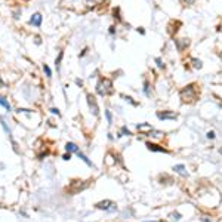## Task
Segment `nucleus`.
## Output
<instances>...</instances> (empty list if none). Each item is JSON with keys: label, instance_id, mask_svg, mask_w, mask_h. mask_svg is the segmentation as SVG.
Instances as JSON below:
<instances>
[{"label": "nucleus", "instance_id": "423d86ee", "mask_svg": "<svg viewBox=\"0 0 222 222\" xmlns=\"http://www.w3.org/2000/svg\"><path fill=\"white\" fill-rule=\"evenodd\" d=\"M65 150L68 151V153H78V147L76 144H73V142H68V144L65 145Z\"/></svg>", "mask_w": 222, "mask_h": 222}, {"label": "nucleus", "instance_id": "a211bd4d", "mask_svg": "<svg viewBox=\"0 0 222 222\" xmlns=\"http://www.w3.org/2000/svg\"><path fill=\"white\" fill-rule=\"evenodd\" d=\"M182 3H184V5H192L194 0H182Z\"/></svg>", "mask_w": 222, "mask_h": 222}, {"label": "nucleus", "instance_id": "6ab92c4d", "mask_svg": "<svg viewBox=\"0 0 222 222\" xmlns=\"http://www.w3.org/2000/svg\"><path fill=\"white\" fill-rule=\"evenodd\" d=\"M121 132L125 133V135H130V132H129V130H127L126 127H123V129H121Z\"/></svg>", "mask_w": 222, "mask_h": 222}, {"label": "nucleus", "instance_id": "f3484780", "mask_svg": "<svg viewBox=\"0 0 222 222\" xmlns=\"http://www.w3.org/2000/svg\"><path fill=\"white\" fill-rule=\"evenodd\" d=\"M62 52H59V56H58V59H56V67H59V62H61V59H62Z\"/></svg>", "mask_w": 222, "mask_h": 222}, {"label": "nucleus", "instance_id": "4468645a", "mask_svg": "<svg viewBox=\"0 0 222 222\" xmlns=\"http://www.w3.org/2000/svg\"><path fill=\"white\" fill-rule=\"evenodd\" d=\"M170 216H172L173 219H176V221H179V219H181V215H179V213H178V212H175V213H172V215H170Z\"/></svg>", "mask_w": 222, "mask_h": 222}, {"label": "nucleus", "instance_id": "f8f14e48", "mask_svg": "<svg viewBox=\"0 0 222 222\" xmlns=\"http://www.w3.org/2000/svg\"><path fill=\"white\" fill-rule=\"evenodd\" d=\"M43 71L46 73V76H48V77H50V76H52V71H50V68H49L48 65H43Z\"/></svg>", "mask_w": 222, "mask_h": 222}, {"label": "nucleus", "instance_id": "6e6552de", "mask_svg": "<svg viewBox=\"0 0 222 222\" xmlns=\"http://www.w3.org/2000/svg\"><path fill=\"white\" fill-rule=\"evenodd\" d=\"M136 129H138L139 132H145V130H150V132H151V130H153V127H151L148 123H142V125H138V126H136Z\"/></svg>", "mask_w": 222, "mask_h": 222}, {"label": "nucleus", "instance_id": "39448f33", "mask_svg": "<svg viewBox=\"0 0 222 222\" xmlns=\"http://www.w3.org/2000/svg\"><path fill=\"white\" fill-rule=\"evenodd\" d=\"M147 147H148V150H151V151H158V153H166V150H164L163 147H160V145H156V144H151V142H147Z\"/></svg>", "mask_w": 222, "mask_h": 222}, {"label": "nucleus", "instance_id": "7ed1b4c3", "mask_svg": "<svg viewBox=\"0 0 222 222\" xmlns=\"http://www.w3.org/2000/svg\"><path fill=\"white\" fill-rule=\"evenodd\" d=\"M96 207H98V209H104V210H110V212H113V210L116 209V204L113 203V201H110V200H105V201L98 203V204H96Z\"/></svg>", "mask_w": 222, "mask_h": 222}, {"label": "nucleus", "instance_id": "1a4fd4ad", "mask_svg": "<svg viewBox=\"0 0 222 222\" xmlns=\"http://www.w3.org/2000/svg\"><path fill=\"white\" fill-rule=\"evenodd\" d=\"M87 99H89V105L90 108H93V114H98V107H96V104H95V99H93V96H87Z\"/></svg>", "mask_w": 222, "mask_h": 222}, {"label": "nucleus", "instance_id": "412c9836", "mask_svg": "<svg viewBox=\"0 0 222 222\" xmlns=\"http://www.w3.org/2000/svg\"><path fill=\"white\" fill-rule=\"evenodd\" d=\"M50 111H52V113H54V114H59V113H58V110H56V108H52V110H50Z\"/></svg>", "mask_w": 222, "mask_h": 222}, {"label": "nucleus", "instance_id": "9b49d317", "mask_svg": "<svg viewBox=\"0 0 222 222\" xmlns=\"http://www.w3.org/2000/svg\"><path fill=\"white\" fill-rule=\"evenodd\" d=\"M0 105H3V107L6 108L7 111H11V105H9V102L3 98V96H0Z\"/></svg>", "mask_w": 222, "mask_h": 222}, {"label": "nucleus", "instance_id": "2eb2a0df", "mask_svg": "<svg viewBox=\"0 0 222 222\" xmlns=\"http://www.w3.org/2000/svg\"><path fill=\"white\" fill-rule=\"evenodd\" d=\"M105 116H107L108 123H111V121H113V119H111V113H110V111H105Z\"/></svg>", "mask_w": 222, "mask_h": 222}, {"label": "nucleus", "instance_id": "0eeeda50", "mask_svg": "<svg viewBox=\"0 0 222 222\" xmlns=\"http://www.w3.org/2000/svg\"><path fill=\"white\" fill-rule=\"evenodd\" d=\"M173 170H176L179 175H182V176H187V170H185V166L184 164H176L173 167Z\"/></svg>", "mask_w": 222, "mask_h": 222}, {"label": "nucleus", "instance_id": "f03ea898", "mask_svg": "<svg viewBox=\"0 0 222 222\" xmlns=\"http://www.w3.org/2000/svg\"><path fill=\"white\" fill-rule=\"evenodd\" d=\"M157 117L160 119V120H167V119H170V120H173V119H176L178 117V114L176 113H173V111H158L157 113Z\"/></svg>", "mask_w": 222, "mask_h": 222}, {"label": "nucleus", "instance_id": "f257e3e1", "mask_svg": "<svg viewBox=\"0 0 222 222\" xmlns=\"http://www.w3.org/2000/svg\"><path fill=\"white\" fill-rule=\"evenodd\" d=\"M181 96H182L184 101H192L196 98V87H194V84L187 86L185 89L181 92Z\"/></svg>", "mask_w": 222, "mask_h": 222}, {"label": "nucleus", "instance_id": "ddd939ff", "mask_svg": "<svg viewBox=\"0 0 222 222\" xmlns=\"http://www.w3.org/2000/svg\"><path fill=\"white\" fill-rule=\"evenodd\" d=\"M192 64H194L196 68H201V61L200 59H192Z\"/></svg>", "mask_w": 222, "mask_h": 222}, {"label": "nucleus", "instance_id": "dca6fc26", "mask_svg": "<svg viewBox=\"0 0 222 222\" xmlns=\"http://www.w3.org/2000/svg\"><path fill=\"white\" fill-rule=\"evenodd\" d=\"M206 136H207L209 139H213V138H215V132H212V130H210V132H207V135H206Z\"/></svg>", "mask_w": 222, "mask_h": 222}, {"label": "nucleus", "instance_id": "9d476101", "mask_svg": "<svg viewBox=\"0 0 222 222\" xmlns=\"http://www.w3.org/2000/svg\"><path fill=\"white\" fill-rule=\"evenodd\" d=\"M77 156H78V158H82V160H83V162L86 163L87 166H93V164H92V162H90V160H89V158H87V157H86V156H84V154H82L80 151H78V153H77Z\"/></svg>", "mask_w": 222, "mask_h": 222}, {"label": "nucleus", "instance_id": "20e7f679", "mask_svg": "<svg viewBox=\"0 0 222 222\" xmlns=\"http://www.w3.org/2000/svg\"><path fill=\"white\" fill-rule=\"evenodd\" d=\"M30 24L39 27V25L42 24V15H40V13H34V15L31 16V19H30Z\"/></svg>", "mask_w": 222, "mask_h": 222}, {"label": "nucleus", "instance_id": "aec40b11", "mask_svg": "<svg viewBox=\"0 0 222 222\" xmlns=\"http://www.w3.org/2000/svg\"><path fill=\"white\" fill-rule=\"evenodd\" d=\"M70 158H71V156H70V153H68V154H65V156H64V160H70Z\"/></svg>", "mask_w": 222, "mask_h": 222}]
</instances>
